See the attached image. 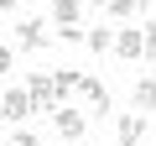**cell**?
Instances as JSON below:
<instances>
[{
	"instance_id": "8fae6325",
	"label": "cell",
	"mask_w": 156,
	"mask_h": 146,
	"mask_svg": "<svg viewBox=\"0 0 156 146\" xmlns=\"http://www.w3.org/2000/svg\"><path fill=\"white\" fill-rule=\"evenodd\" d=\"M83 42H89V52H115V31H104V26H94V31H83Z\"/></svg>"
},
{
	"instance_id": "ac0fdd59",
	"label": "cell",
	"mask_w": 156,
	"mask_h": 146,
	"mask_svg": "<svg viewBox=\"0 0 156 146\" xmlns=\"http://www.w3.org/2000/svg\"><path fill=\"white\" fill-rule=\"evenodd\" d=\"M99 5H104V0H99Z\"/></svg>"
},
{
	"instance_id": "9a60e30c",
	"label": "cell",
	"mask_w": 156,
	"mask_h": 146,
	"mask_svg": "<svg viewBox=\"0 0 156 146\" xmlns=\"http://www.w3.org/2000/svg\"><path fill=\"white\" fill-rule=\"evenodd\" d=\"M11 63H16V52H11V47H0V73H11Z\"/></svg>"
},
{
	"instance_id": "4fadbf2b",
	"label": "cell",
	"mask_w": 156,
	"mask_h": 146,
	"mask_svg": "<svg viewBox=\"0 0 156 146\" xmlns=\"http://www.w3.org/2000/svg\"><path fill=\"white\" fill-rule=\"evenodd\" d=\"M11 146H42V141H37V130H26V125H21V130H16V141H11Z\"/></svg>"
},
{
	"instance_id": "e0dca14e",
	"label": "cell",
	"mask_w": 156,
	"mask_h": 146,
	"mask_svg": "<svg viewBox=\"0 0 156 146\" xmlns=\"http://www.w3.org/2000/svg\"><path fill=\"white\" fill-rule=\"evenodd\" d=\"M140 5H146V0H140Z\"/></svg>"
},
{
	"instance_id": "277c9868",
	"label": "cell",
	"mask_w": 156,
	"mask_h": 146,
	"mask_svg": "<svg viewBox=\"0 0 156 146\" xmlns=\"http://www.w3.org/2000/svg\"><path fill=\"white\" fill-rule=\"evenodd\" d=\"M16 42H21V52H42V47H52V31H47L42 16H26L16 26Z\"/></svg>"
},
{
	"instance_id": "5bb4252c",
	"label": "cell",
	"mask_w": 156,
	"mask_h": 146,
	"mask_svg": "<svg viewBox=\"0 0 156 146\" xmlns=\"http://www.w3.org/2000/svg\"><path fill=\"white\" fill-rule=\"evenodd\" d=\"M146 57H151V63H156V21H151V26H146Z\"/></svg>"
},
{
	"instance_id": "30bf717a",
	"label": "cell",
	"mask_w": 156,
	"mask_h": 146,
	"mask_svg": "<svg viewBox=\"0 0 156 146\" xmlns=\"http://www.w3.org/2000/svg\"><path fill=\"white\" fill-rule=\"evenodd\" d=\"M52 84H57V94L68 99V94H78V84H83V73H78V68H52Z\"/></svg>"
},
{
	"instance_id": "7a4b0ae2",
	"label": "cell",
	"mask_w": 156,
	"mask_h": 146,
	"mask_svg": "<svg viewBox=\"0 0 156 146\" xmlns=\"http://www.w3.org/2000/svg\"><path fill=\"white\" fill-rule=\"evenodd\" d=\"M52 125H57V136H62V141H83V130H89V110L57 104V110H52Z\"/></svg>"
},
{
	"instance_id": "2e32d148",
	"label": "cell",
	"mask_w": 156,
	"mask_h": 146,
	"mask_svg": "<svg viewBox=\"0 0 156 146\" xmlns=\"http://www.w3.org/2000/svg\"><path fill=\"white\" fill-rule=\"evenodd\" d=\"M0 11H16V0H0Z\"/></svg>"
},
{
	"instance_id": "6da1fadb",
	"label": "cell",
	"mask_w": 156,
	"mask_h": 146,
	"mask_svg": "<svg viewBox=\"0 0 156 146\" xmlns=\"http://www.w3.org/2000/svg\"><path fill=\"white\" fill-rule=\"evenodd\" d=\"M26 94H31L37 115H52V110L62 104V94H57V84H52V68H47V73H26Z\"/></svg>"
},
{
	"instance_id": "7c38bea8",
	"label": "cell",
	"mask_w": 156,
	"mask_h": 146,
	"mask_svg": "<svg viewBox=\"0 0 156 146\" xmlns=\"http://www.w3.org/2000/svg\"><path fill=\"white\" fill-rule=\"evenodd\" d=\"M104 11H109L115 21H125V16H135V11H140V0H104Z\"/></svg>"
},
{
	"instance_id": "52a82bcc",
	"label": "cell",
	"mask_w": 156,
	"mask_h": 146,
	"mask_svg": "<svg viewBox=\"0 0 156 146\" xmlns=\"http://www.w3.org/2000/svg\"><path fill=\"white\" fill-rule=\"evenodd\" d=\"M140 141H146V115L135 110V115L120 120V146H140Z\"/></svg>"
},
{
	"instance_id": "ba28073f",
	"label": "cell",
	"mask_w": 156,
	"mask_h": 146,
	"mask_svg": "<svg viewBox=\"0 0 156 146\" xmlns=\"http://www.w3.org/2000/svg\"><path fill=\"white\" fill-rule=\"evenodd\" d=\"M78 16H83V0H52V21L57 26H78Z\"/></svg>"
},
{
	"instance_id": "8992f818",
	"label": "cell",
	"mask_w": 156,
	"mask_h": 146,
	"mask_svg": "<svg viewBox=\"0 0 156 146\" xmlns=\"http://www.w3.org/2000/svg\"><path fill=\"white\" fill-rule=\"evenodd\" d=\"M78 94H83L89 115H109V89H104L99 78H89V73H83V84H78Z\"/></svg>"
},
{
	"instance_id": "3957f363",
	"label": "cell",
	"mask_w": 156,
	"mask_h": 146,
	"mask_svg": "<svg viewBox=\"0 0 156 146\" xmlns=\"http://www.w3.org/2000/svg\"><path fill=\"white\" fill-rule=\"evenodd\" d=\"M26 115H37V104H31V94H26V89H5V94H0V120L26 125Z\"/></svg>"
},
{
	"instance_id": "5b68a950",
	"label": "cell",
	"mask_w": 156,
	"mask_h": 146,
	"mask_svg": "<svg viewBox=\"0 0 156 146\" xmlns=\"http://www.w3.org/2000/svg\"><path fill=\"white\" fill-rule=\"evenodd\" d=\"M115 57H125V63L146 57V31H130V26H120V31H115Z\"/></svg>"
},
{
	"instance_id": "9c48e42d",
	"label": "cell",
	"mask_w": 156,
	"mask_h": 146,
	"mask_svg": "<svg viewBox=\"0 0 156 146\" xmlns=\"http://www.w3.org/2000/svg\"><path fill=\"white\" fill-rule=\"evenodd\" d=\"M130 99H135V110H140V115H146V110H156V78H135Z\"/></svg>"
}]
</instances>
